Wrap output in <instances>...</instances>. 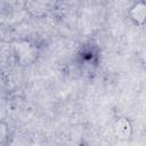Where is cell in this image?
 <instances>
[{
    "label": "cell",
    "mask_w": 146,
    "mask_h": 146,
    "mask_svg": "<svg viewBox=\"0 0 146 146\" xmlns=\"http://www.w3.org/2000/svg\"><path fill=\"white\" fill-rule=\"evenodd\" d=\"M113 130H114V133L119 138L128 139V138H130V136L132 133V125H131V123H130V121L128 119L121 117V119L115 121Z\"/></svg>",
    "instance_id": "cell-2"
},
{
    "label": "cell",
    "mask_w": 146,
    "mask_h": 146,
    "mask_svg": "<svg viewBox=\"0 0 146 146\" xmlns=\"http://www.w3.org/2000/svg\"><path fill=\"white\" fill-rule=\"evenodd\" d=\"M8 137H9V129H8V125L0 121V146H5L7 140H8Z\"/></svg>",
    "instance_id": "cell-4"
},
{
    "label": "cell",
    "mask_w": 146,
    "mask_h": 146,
    "mask_svg": "<svg viewBox=\"0 0 146 146\" xmlns=\"http://www.w3.org/2000/svg\"><path fill=\"white\" fill-rule=\"evenodd\" d=\"M15 52H16L17 59L23 65L30 64L36 57V49L29 41H23V42H19L17 46H15Z\"/></svg>",
    "instance_id": "cell-1"
},
{
    "label": "cell",
    "mask_w": 146,
    "mask_h": 146,
    "mask_svg": "<svg viewBox=\"0 0 146 146\" xmlns=\"http://www.w3.org/2000/svg\"><path fill=\"white\" fill-rule=\"evenodd\" d=\"M129 16L130 18L138 25H143L146 16V5L144 1H138L135 2L129 10Z\"/></svg>",
    "instance_id": "cell-3"
}]
</instances>
